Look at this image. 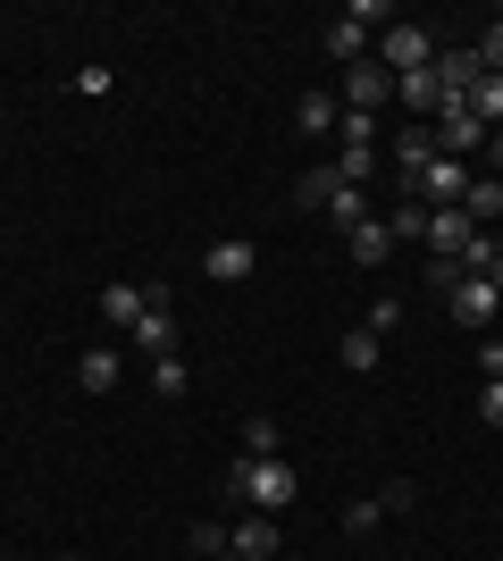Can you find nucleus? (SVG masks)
<instances>
[{
    "mask_svg": "<svg viewBox=\"0 0 503 561\" xmlns=\"http://www.w3.org/2000/svg\"><path fill=\"white\" fill-rule=\"evenodd\" d=\"M227 494H243L252 512H286L294 494H302V478H294L286 453H277V461H236L227 469Z\"/></svg>",
    "mask_w": 503,
    "mask_h": 561,
    "instance_id": "f257e3e1",
    "label": "nucleus"
},
{
    "mask_svg": "<svg viewBox=\"0 0 503 561\" xmlns=\"http://www.w3.org/2000/svg\"><path fill=\"white\" fill-rule=\"evenodd\" d=\"M135 344L151 360H176V285H144V319H135Z\"/></svg>",
    "mask_w": 503,
    "mask_h": 561,
    "instance_id": "f03ea898",
    "label": "nucleus"
},
{
    "mask_svg": "<svg viewBox=\"0 0 503 561\" xmlns=\"http://www.w3.org/2000/svg\"><path fill=\"white\" fill-rule=\"evenodd\" d=\"M461 193H470V160H445V151L411 176V202H428V210H461Z\"/></svg>",
    "mask_w": 503,
    "mask_h": 561,
    "instance_id": "7ed1b4c3",
    "label": "nucleus"
},
{
    "mask_svg": "<svg viewBox=\"0 0 503 561\" xmlns=\"http://www.w3.org/2000/svg\"><path fill=\"white\" fill-rule=\"evenodd\" d=\"M369 25H395V18L378 9V0H353V9H344V18L328 25V50L344 59V68H353V59H369Z\"/></svg>",
    "mask_w": 503,
    "mask_h": 561,
    "instance_id": "20e7f679",
    "label": "nucleus"
},
{
    "mask_svg": "<svg viewBox=\"0 0 503 561\" xmlns=\"http://www.w3.org/2000/svg\"><path fill=\"white\" fill-rule=\"evenodd\" d=\"M436 43H428V25H386V43H378V68L386 76H411V68H428Z\"/></svg>",
    "mask_w": 503,
    "mask_h": 561,
    "instance_id": "39448f33",
    "label": "nucleus"
},
{
    "mask_svg": "<svg viewBox=\"0 0 503 561\" xmlns=\"http://www.w3.org/2000/svg\"><path fill=\"white\" fill-rule=\"evenodd\" d=\"M445 302H454V319L461 328H495V310H503V294L487 277H470V268H461L454 285H445Z\"/></svg>",
    "mask_w": 503,
    "mask_h": 561,
    "instance_id": "423d86ee",
    "label": "nucleus"
},
{
    "mask_svg": "<svg viewBox=\"0 0 503 561\" xmlns=\"http://www.w3.org/2000/svg\"><path fill=\"white\" fill-rule=\"evenodd\" d=\"M487 135H495L487 117H470V110H436V151H445V160H470V151H487Z\"/></svg>",
    "mask_w": 503,
    "mask_h": 561,
    "instance_id": "0eeeda50",
    "label": "nucleus"
},
{
    "mask_svg": "<svg viewBox=\"0 0 503 561\" xmlns=\"http://www.w3.org/2000/svg\"><path fill=\"white\" fill-rule=\"evenodd\" d=\"M470 210H428V234H420V243H428V260H454L461 268V252H470Z\"/></svg>",
    "mask_w": 503,
    "mask_h": 561,
    "instance_id": "6e6552de",
    "label": "nucleus"
},
{
    "mask_svg": "<svg viewBox=\"0 0 503 561\" xmlns=\"http://www.w3.org/2000/svg\"><path fill=\"white\" fill-rule=\"evenodd\" d=\"M227 553H236V561H277V519H268V512L236 519V528H227Z\"/></svg>",
    "mask_w": 503,
    "mask_h": 561,
    "instance_id": "1a4fd4ad",
    "label": "nucleus"
},
{
    "mask_svg": "<svg viewBox=\"0 0 503 561\" xmlns=\"http://www.w3.org/2000/svg\"><path fill=\"white\" fill-rule=\"evenodd\" d=\"M386 93H395V76H386L378 59H353V68H344V110H378Z\"/></svg>",
    "mask_w": 503,
    "mask_h": 561,
    "instance_id": "9d476101",
    "label": "nucleus"
},
{
    "mask_svg": "<svg viewBox=\"0 0 503 561\" xmlns=\"http://www.w3.org/2000/svg\"><path fill=\"white\" fill-rule=\"evenodd\" d=\"M252 260H261V252H252L243 234H227V243H210V252H202V268H210L218 285H236V277H252Z\"/></svg>",
    "mask_w": 503,
    "mask_h": 561,
    "instance_id": "9b49d317",
    "label": "nucleus"
},
{
    "mask_svg": "<svg viewBox=\"0 0 503 561\" xmlns=\"http://www.w3.org/2000/svg\"><path fill=\"white\" fill-rule=\"evenodd\" d=\"M344 243H353V260H361V268H386V252H395V227H386V218H361V227L344 234Z\"/></svg>",
    "mask_w": 503,
    "mask_h": 561,
    "instance_id": "f8f14e48",
    "label": "nucleus"
},
{
    "mask_svg": "<svg viewBox=\"0 0 503 561\" xmlns=\"http://www.w3.org/2000/svg\"><path fill=\"white\" fill-rule=\"evenodd\" d=\"M428 160H436V126H403V135H395V168H403V185H411Z\"/></svg>",
    "mask_w": 503,
    "mask_h": 561,
    "instance_id": "ddd939ff",
    "label": "nucleus"
},
{
    "mask_svg": "<svg viewBox=\"0 0 503 561\" xmlns=\"http://www.w3.org/2000/svg\"><path fill=\"white\" fill-rule=\"evenodd\" d=\"M76 386L84 394H118V352H76Z\"/></svg>",
    "mask_w": 503,
    "mask_h": 561,
    "instance_id": "4468645a",
    "label": "nucleus"
},
{
    "mask_svg": "<svg viewBox=\"0 0 503 561\" xmlns=\"http://www.w3.org/2000/svg\"><path fill=\"white\" fill-rule=\"evenodd\" d=\"M335 360H344V369H353V377H369V369H378V360H386V335L353 328V335H344V344H335Z\"/></svg>",
    "mask_w": 503,
    "mask_h": 561,
    "instance_id": "2eb2a0df",
    "label": "nucleus"
},
{
    "mask_svg": "<svg viewBox=\"0 0 503 561\" xmlns=\"http://www.w3.org/2000/svg\"><path fill=\"white\" fill-rule=\"evenodd\" d=\"M461 210H470V227H495V218H503V176H470Z\"/></svg>",
    "mask_w": 503,
    "mask_h": 561,
    "instance_id": "dca6fc26",
    "label": "nucleus"
},
{
    "mask_svg": "<svg viewBox=\"0 0 503 561\" xmlns=\"http://www.w3.org/2000/svg\"><path fill=\"white\" fill-rule=\"evenodd\" d=\"M395 101H411V110H445V93H436V59H428V68H411V76H395Z\"/></svg>",
    "mask_w": 503,
    "mask_h": 561,
    "instance_id": "f3484780",
    "label": "nucleus"
},
{
    "mask_svg": "<svg viewBox=\"0 0 503 561\" xmlns=\"http://www.w3.org/2000/svg\"><path fill=\"white\" fill-rule=\"evenodd\" d=\"M101 319L135 335V319H144V285H110V294H101Z\"/></svg>",
    "mask_w": 503,
    "mask_h": 561,
    "instance_id": "a211bd4d",
    "label": "nucleus"
},
{
    "mask_svg": "<svg viewBox=\"0 0 503 561\" xmlns=\"http://www.w3.org/2000/svg\"><path fill=\"white\" fill-rule=\"evenodd\" d=\"M335 185H344V176H335V160H319L311 176L294 185V202H302V210H328V202H335Z\"/></svg>",
    "mask_w": 503,
    "mask_h": 561,
    "instance_id": "6ab92c4d",
    "label": "nucleus"
},
{
    "mask_svg": "<svg viewBox=\"0 0 503 561\" xmlns=\"http://www.w3.org/2000/svg\"><path fill=\"white\" fill-rule=\"evenodd\" d=\"M277 453H286V427H277V420H252V427H243V461H277Z\"/></svg>",
    "mask_w": 503,
    "mask_h": 561,
    "instance_id": "aec40b11",
    "label": "nucleus"
},
{
    "mask_svg": "<svg viewBox=\"0 0 503 561\" xmlns=\"http://www.w3.org/2000/svg\"><path fill=\"white\" fill-rule=\"evenodd\" d=\"M302 135H335V117H344V101H328V93H302Z\"/></svg>",
    "mask_w": 503,
    "mask_h": 561,
    "instance_id": "412c9836",
    "label": "nucleus"
},
{
    "mask_svg": "<svg viewBox=\"0 0 503 561\" xmlns=\"http://www.w3.org/2000/svg\"><path fill=\"white\" fill-rule=\"evenodd\" d=\"M335 135H344V151H378V117H369V110H344V117H335Z\"/></svg>",
    "mask_w": 503,
    "mask_h": 561,
    "instance_id": "4be33fe9",
    "label": "nucleus"
},
{
    "mask_svg": "<svg viewBox=\"0 0 503 561\" xmlns=\"http://www.w3.org/2000/svg\"><path fill=\"white\" fill-rule=\"evenodd\" d=\"M470 117H487V126L503 135V76H495V68L479 76V93H470Z\"/></svg>",
    "mask_w": 503,
    "mask_h": 561,
    "instance_id": "5701e85b",
    "label": "nucleus"
},
{
    "mask_svg": "<svg viewBox=\"0 0 503 561\" xmlns=\"http://www.w3.org/2000/svg\"><path fill=\"white\" fill-rule=\"evenodd\" d=\"M328 218H335V227H344V234H353V227H361V218H369V193H361V185H335V202H328Z\"/></svg>",
    "mask_w": 503,
    "mask_h": 561,
    "instance_id": "b1692460",
    "label": "nucleus"
},
{
    "mask_svg": "<svg viewBox=\"0 0 503 561\" xmlns=\"http://www.w3.org/2000/svg\"><path fill=\"white\" fill-rule=\"evenodd\" d=\"M185 545H193L202 561H218V553H227V528H218V519H193V528H185Z\"/></svg>",
    "mask_w": 503,
    "mask_h": 561,
    "instance_id": "393cba45",
    "label": "nucleus"
},
{
    "mask_svg": "<svg viewBox=\"0 0 503 561\" xmlns=\"http://www.w3.org/2000/svg\"><path fill=\"white\" fill-rule=\"evenodd\" d=\"M361 328H369V335H395V328H403V302H395V294H378V302H369V319H361Z\"/></svg>",
    "mask_w": 503,
    "mask_h": 561,
    "instance_id": "a878e982",
    "label": "nucleus"
},
{
    "mask_svg": "<svg viewBox=\"0 0 503 561\" xmlns=\"http://www.w3.org/2000/svg\"><path fill=\"white\" fill-rule=\"evenodd\" d=\"M369 168H378V151H335V176H344V185H369Z\"/></svg>",
    "mask_w": 503,
    "mask_h": 561,
    "instance_id": "bb28decb",
    "label": "nucleus"
},
{
    "mask_svg": "<svg viewBox=\"0 0 503 561\" xmlns=\"http://www.w3.org/2000/svg\"><path fill=\"white\" fill-rule=\"evenodd\" d=\"M378 494H361V503H344V528H353V537H369V528H378Z\"/></svg>",
    "mask_w": 503,
    "mask_h": 561,
    "instance_id": "cd10ccee",
    "label": "nucleus"
},
{
    "mask_svg": "<svg viewBox=\"0 0 503 561\" xmlns=\"http://www.w3.org/2000/svg\"><path fill=\"white\" fill-rule=\"evenodd\" d=\"M151 386H160V394L176 402V394H185V360H151Z\"/></svg>",
    "mask_w": 503,
    "mask_h": 561,
    "instance_id": "c85d7f7f",
    "label": "nucleus"
},
{
    "mask_svg": "<svg viewBox=\"0 0 503 561\" xmlns=\"http://www.w3.org/2000/svg\"><path fill=\"white\" fill-rule=\"evenodd\" d=\"M479 68H495V76H503V18L479 34Z\"/></svg>",
    "mask_w": 503,
    "mask_h": 561,
    "instance_id": "c756f323",
    "label": "nucleus"
},
{
    "mask_svg": "<svg viewBox=\"0 0 503 561\" xmlns=\"http://www.w3.org/2000/svg\"><path fill=\"white\" fill-rule=\"evenodd\" d=\"M411 503H420V486H411V478H395V486L378 494V512H411Z\"/></svg>",
    "mask_w": 503,
    "mask_h": 561,
    "instance_id": "7c9ffc66",
    "label": "nucleus"
},
{
    "mask_svg": "<svg viewBox=\"0 0 503 561\" xmlns=\"http://www.w3.org/2000/svg\"><path fill=\"white\" fill-rule=\"evenodd\" d=\"M479 420H487V427H503V377H495V386L479 394Z\"/></svg>",
    "mask_w": 503,
    "mask_h": 561,
    "instance_id": "2f4dec72",
    "label": "nucleus"
},
{
    "mask_svg": "<svg viewBox=\"0 0 503 561\" xmlns=\"http://www.w3.org/2000/svg\"><path fill=\"white\" fill-rule=\"evenodd\" d=\"M479 369H487V386L503 377V344H479Z\"/></svg>",
    "mask_w": 503,
    "mask_h": 561,
    "instance_id": "473e14b6",
    "label": "nucleus"
},
{
    "mask_svg": "<svg viewBox=\"0 0 503 561\" xmlns=\"http://www.w3.org/2000/svg\"><path fill=\"white\" fill-rule=\"evenodd\" d=\"M487 285H495V294H503V252H495V260H487Z\"/></svg>",
    "mask_w": 503,
    "mask_h": 561,
    "instance_id": "72a5a7b5",
    "label": "nucleus"
},
{
    "mask_svg": "<svg viewBox=\"0 0 503 561\" xmlns=\"http://www.w3.org/2000/svg\"><path fill=\"white\" fill-rule=\"evenodd\" d=\"M487 160H495V168H503V135H487Z\"/></svg>",
    "mask_w": 503,
    "mask_h": 561,
    "instance_id": "f704fd0d",
    "label": "nucleus"
},
{
    "mask_svg": "<svg viewBox=\"0 0 503 561\" xmlns=\"http://www.w3.org/2000/svg\"><path fill=\"white\" fill-rule=\"evenodd\" d=\"M59 561H84V553H59Z\"/></svg>",
    "mask_w": 503,
    "mask_h": 561,
    "instance_id": "c9c22d12",
    "label": "nucleus"
}]
</instances>
